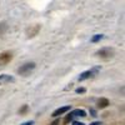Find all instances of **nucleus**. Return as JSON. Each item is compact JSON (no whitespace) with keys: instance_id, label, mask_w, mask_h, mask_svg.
Segmentation results:
<instances>
[{"instance_id":"1","label":"nucleus","mask_w":125,"mask_h":125,"mask_svg":"<svg viewBox=\"0 0 125 125\" xmlns=\"http://www.w3.org/2000/svg\"><path fill=\"white\" fill-rule=\"evenodd\" d=\"M95 55H96V58H99L101 60H109L115 55V51H114L113 48H103L96 51Z\"/></svg>"},{"instance_id":"2","label":"nucleus","mask_w":125,"mask_h":125,"mask_svg":"<svg viewBox=\"0 0 125 125\" xmlns=\"http://www.w3.org/2000/svg\"><path fill=\"white\" fill-rule=\"evenodd\" d=\"M35 66H36V65H35L34 61L25 62V64H23L18 69V74L21 75V76H28V75H30V73L35 69Z\"/></svg>"},{"instance_id":"3","label":"nucleus","mask_w":125,"mask_h":125,"mask_svg":"<svg viewBox=\"0 0 125 125\" xmlns=\"http://www.w3.org/2000/svg\"><path fill=\"white\" fill-rule=\"evenodd\" d=\"M13 58H14V54L11 51H3V53H0V66L8 65L13 60Z\"/></svg>"},{"instance_id":"4","label":"nucleus","mask_w":125,"mask_h":125,"mask_svg":"<svg viewBox=\"0 0 125 125\" xmlns=\"http://www.w3.org/2000/svg\"><path fill=\"white\" fill-rule=\"evenodd\" d=\"M41 30V25L40 24H33V25H30L26 28V36L28 38H34L38 35V33Z\"/></svg>"},{"instance_id":"5","label":"nucleus","mask_w":125,"mask_h":125,"mask_svg":"<svg viewBox=\"0 0 125 125\" xmlns=\"http://www.w3.org/2000/svg\"><path fill=\"white\" fill-rule=\"evenodd\" d=\"M98 73H99V69L98 68H94V69H90V70H86L84 73H81L78 79H79V81H84V80H86L89 78H93L94 75H96Z\"/></svg>"},{"instance_id":"6","label":"nucleus","mask_w":125,"mask_h":125,"mask_svg":"<svg viewBox=\"0 0 125 125\" xmlns=\"http://www.w3.org/2000/svg\"><path fill=\"white\" fill-rule=\"evenodd\" d=\"M70 110V106L69 105H66V106H61V108H59V109H56L54 113H53V118H58V116H60V115H62V114H65L66 111H69Z\"/></svg>"},{"instance_id":"7","label":"nucleus","mask_w":125,"mask_h":125,"mask_svg":"<svg viewBox=\"0 0 125 125\" xmlns=\"http://www.w3.org/2000/svg\"><path fill=\"white\" fill-rule=\"evenodd\" d=\"M96 105H98L99 109H105V108H108V105H109V100H108L106 98H100V99L98 100V103H96Z\"/></svg>"},{"instance_id":"8","label":"nucleus","mask_w":125,"mask_h":125,"mask_svg":"<svg viewBox=\"0 0 125 125\" xmlns=\"http://www.w3.org/2000/svg\"><path fill=\"white\" fill-rule=\"evenodd\" d=\"M13 81H14V78H13V76L6 75V74L0 75V85L5 84V83H13Z\"/></svg>"},{"instance_id":"9","label":"nucleus","mask_w":125,"mask_h":125,"mask_svg":"<svg viewBox=\"0 0 125 125\" xmlns=\"http://www.w3.org/2000/svg\"><path fill=\"white\" fill-rule=\"evenodd\" d=\"M9 30V25L6 21H0V38L4 36L6 34V31Z\"/></svg>"},{"instance_id":"10","label":"nucleus","mask_w":125,"mask_h":125,"mask_svg":"<svg viewBox=\"0 0 125 125\" xmlns=\"http://www.w3.org/2000/svg\"><path fill=\"white\" fill-rule=\"evenodd\" d=\"M73 114V116H83V118H85L86 116V111L85 110H83V109H76V110H73L71 111Z\"/></svg>"},{"instance_id":"11","label":"nucleus","mask_w":125,"mask_h":125,"mask_svg":"<svg viewBox=\"0 0 125 125\" xmlns=\"http://www.w3.org/2000/svg\"><path fill=\"white\" fill-rule=\"evenodd\" d=\"M103 38H104L103 34H96V35H94V36L91 38V43H98V41L101 40Z\"/></svg>"},{"instance_id":"12","label":"nucleus","mask_w":125,"mask_h":125,"mask_svg":"<svg viewBox=\"0 0 125 125\" xmlns=\"http://www.w3.org/2000/svg\"><path fill=\"white\" fill-rule=\"evenodd\" d=\"M28 111H29V106L28 105H23L21 108L19 109V114H20V115H25Z\"/></svg>"},{"instance_id":"13","label":"nucleus","mask_w":125,"mask_h":125,"mask_svg":"<svg viewBox=\"0 0 125 125\" xmlns=\"http://www.w3.org/2000/svg\"><path fill=\"white\" fill-rule=\"evenodd\" d=\"M75 91H76L78 94H84V93H85L86 90H85V88H78V89H76Z\"/></svg>"},{"instance_id":"14","label":"nucleus","mask_w":125,"mask_h":125,"mask_svg":"<svg viewBox=\"0 0 125 125\" xmlns=\"http://www.w3.org/2000/svg\"><path fill=\"white\" fill-rule=\"evenodd\" d=\"M21 125H34V121L31 120V121H26V123H24V124H21Z\"/></svg>"},{"instance_id":"15","label":"nucleus","mask_w":125,"mask_h":125,"mask_svg":"<svg viewBox=\"0 0 125 125\" xmlns=\"http://www.w3.org/2000/svg\"><path fill=\"white\" fill-rule=\"evenodd\" d=\"M73 125H84V124H83V123H79V121H74V123H73Z\"/></svg>"},{"instance_id":"16","label":"nucleus","mask_w":125,"mask_h":125,"mask_svg":"<svg viewBox=\"0 0 125 125\" xmlns=\"http://www.w3.org/2000/svg\"><path fill=\"white\" fill-rule=\"evenodd\" d=\"M90 125H101V124H100L99 121H94V123H91Z\"/></svg>"}]
</instances>
